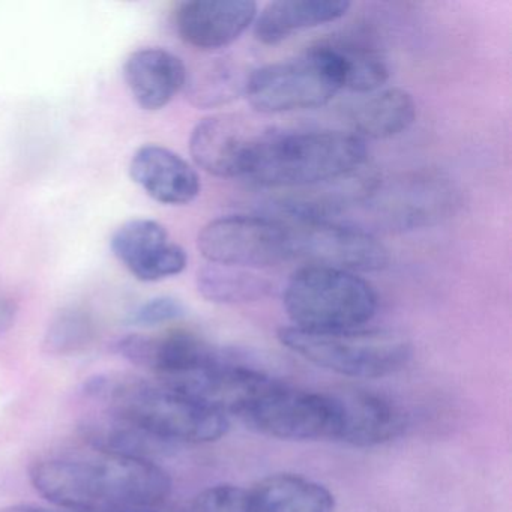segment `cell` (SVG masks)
<instances>
[{"mask_svg":"<svg viewBox=\"0 0 512 512\" xmlns=\"http://www.w3.org/2000/svg\"><path fill=\"white\" fill-rule=\"evenodd\" d=\"M259 136L235 116H211L194 127L190 154L194 163L209 175L239 178L247 173L251 151Z\"/></svg>","mask_w":512,"mask_h":512,"instance_id":"4fadbf2b","label":"cell"},{"mask_svg":"<svg viewBox=\"0 0 512 512\" xmlns=\"http://www.w3.org/2000/svg\"><path fill=\"white\" fill-rule=\"evenodd\" d=\"M256 19L253 0H190L176 10L175 26L188 46L214 52L238 41Z\"/></svg>","mask_w":512,"mask_h":512,"instance_id":"7c38bea8","label":"cell"},{"mask_svg":"<svg viewBox=\"0 0 512 512\" xmlns=\"http://www.w3.org/2000/svg\"><path fill=\"white\" fill-rule=\"evenodd\" d=\"M185 316V307L179 299L158 296L140 305L130 316V323L142 328H154L164 323L175 322Z\"/></svg>","mask_w":512,"mask_h":512,"instance_id":"484cf974","label":"cell"},{"mask_svg":"<svg viewBox=\"0 0 512 512\" xmlns=\"http://www.w3.org/2000/svg\"><path fill=\"white\" fill-rule=\"evenodd\" d=\"M197 290L214 304H248L271 292L272 284L251 269L208 263L197 272Z\"/></svg>","mask_w":512,"mask_h":512,"instance_id":"ffe728a7","label":"cell"},{"mask_svg":"<svg viewBox=\"0 0 512 512\" xmlns=\"http://www.w3.org/2000/svg\"><path fill=\"white\" fill-rule=\"evenodd\" d=\"M110 244L116 259L146 283L175 277L187 268L184 248L170 242L166 227L154 220L127 221L113 233Z\"/></svg>","mask_w":512,"mask_h":512,"instance_id":"8fae6325","label":"cell"},{"mask_svg":"<svg viewBox=\"0 0 512 512\" xmlns=\"http://www.w3.org/2000/svg\"><path fill=\"white\" fill-rule=\"evenodd\" d=\"M46 512H58V511H53V509H46ZM62 512H74V511H62Z\"/></svg>","mask_w":512,"mask_h":512,"instance_id":"f1b7e54d","label":"cell"},{"mask_svg":"<svg viewBox=\"0 0 512 512\" xmlns=\"http://www.w3.org/2000/svg\"><path fill=\"white\" fill-rule=\"evenodd\" d=\"M184 62L164 49H142L125 62L124 77L136 103L148 112L164 109L187 83Z\"/></svg>","mask_w":512,"mask_h":512,"instance_id":"2e32d148","label":"cell"},{"mask_svg":"<svg viewBox=\"0 0 512 512\" xmlns=\"http://www.w3.org/2000/svg\"><path fill=\"white\" fill-rule=\"evenodd\" d=\"M95 338L92 317L82 308H67L50 322L43 349L50 355L68 356L83 352Z\"/></svg>","mask_w":512,"mask_h":512,"instance_id":"603a6c76","label":"cell"},{"mask_svg":"<svg viewBox=\"0 0 512 512\" xmlns=\"http://www.w3.org/2000/svg\"><path fill=\"white\" fill-rule=\"evenodd\" d=\"M376 290L353 272L307 265L293 272L284 308L295 328L341 331L362 328L376 316Z\"/></svg>","mask_w":512,"mask_h":512,"instance_id":"3957f363","label":"cell"},{"mask_svg":"<svg viewBox=\"0 0 512 512\" xmlns=\"http://www.w3.org/2000/svg\"><path fill=\"white\" fill-rule=\"evenodd\" d=\"M133 181L163 205L184 206L200 194V178L181 155L158 145L137 149L131 158Z\"/></svg>","mask_w":512,"mask_h":512,"instance_id":"9a60e30c","label":"cell"},{"mask_svg":"<svg viewBox=\"0 0 512 512\" xmlns=\"http://www.w3.org/2000/svg\"><path fill=\"white\" fill-rule=\"evenodd\" d=\"M343 56L346 64V86L359 94L377 91L389 79L385 62L368 49L359 47L334 46Z\"/></svg>","mask_w":512,"mask_h":512,"instance_id":"cb8c5ba5","label":"cell"},{"mask_svg":"<svg viewBox=\"0 0 512 512\" xmlns=\"http://www.w3.org/2000/svg\"><path fill=\"white\" fill-rule=\"evenodd\" d=\"M85 392L107 404L110 415L164 443H211L229 431L226 413L161 380L97 376L85 383Z\"/></svg>","mask_w":512,"mask_h":512,"instance_id":"6da1fadb","label":"cell"},{"mask_svg":"<svg viewBox=\"0 0 512 512\" xmlns=\"http://www.w3.org/2000/svg\"><path fill=\"white\" fill-rule=\"evenodd\" d=\"M250 74L244 76L238 67L227 61H214L188 74L185 89L188 100L197 107H218L245 95Z\"/></svg>","mask_w":512,"mask_h":512,"instance_id":"44dd1931","label":"cell"},{"mask_svg":"<svg viewBox=\"0 0 512 512\" xmlns=\"http://www.w3.org/2000/svg\"><path fill=\"white\" fill-rule=\"evenodd\" d=\"M197 248L209 263L251 271L293 259L292 235L283 218H217L200 230Z\"/></svg>","mask_w":512,"mask_h":512,"instance_id":"ba28073f","label":"cell"},{"mask_svg":"<svg viewBox=\"0 0 512 512\" xmlns=\"http://www.w3.org/2000/svg\"><path fill=\"white\" fill-rule=\"evenodd\" d=\"M86 512L158 508L172 493L166 470L145 458L100 454L80 460Z\"/></svg>","mask_w":512,"mask_h":512,"instance_id":"52a82bcc","label":"cell"},{"mask_svg":"<svg viewBox=\"0 0 512 512\" xmlns=\"http://www.w3.org/2000/svg\"><path fill=\"white\" fill-rule=\"evenodd\" d=\"M292 235L293 259L347 272L388 268L389 250L367 230L322 220L284 218Z\"/></svg>","mask_w":512,"mask_h":512,"instance_id":"9c48e42d","label":"cell"},{"mask_svg":"<svg viewBox=\"0 0 512 512\" xmlns=\"http://www.w3.org/2000/svg\"><path fill=\"white\" fill-rule=\"evenodd\" d=\"M350 7L346 0H277L257 17L254 35L265 46H275L296 32L337 22Z\"/></svg>","mask_w":512,"mask_h":512,"instance_id":"e0dca14e","label":"cell"},{"mask_svg":"<svg viewBox=\"0 0 512 512\" xmlns=\"http://www.w3.org/2000/svg\"><path fill=\"white\" fill-rule=\"evenodd\" d=\"M332 395L340 418L337 440L347 445L358 448L383 445L406 430V415L400 407L380 395L358 389Z\"/></svg>","mask_w":512,"mask_h":512,"instance_id":"5bb4252c","label":"cell"},{"mask_svg":"<svg viewBox=\"0 0 512 512\" xmlns=\"http://www.w3.org/2000/svg\"><path fill=\"white\" fill-rule=\"evenodd\" d=\"M346 86V64L332 44L266 65L248 76L245 97L265 115L326 106Z\"/></svg>","mask_w":512,"mask_h":512,"instance_id":"5b68a950","label":"cell"},{"mask_svg":"<svg viewBox=\"0 0 512 512\" xmlns=\"http://www.w3.org/2000/svg\"><path fill=\"white\" fill-rule=\"evenodd\" d=\"M278 340L317 367L355 379H379L400 371L412 347L403 335L383 329L305 331L284 326Z\"/></svg>","mask_w":512,"mask_h":512,"instance_id":"277c9868","label":"cell"},{"mask_svg":"<svg viewBox=\"0 0 512 512\" xmlns=\"http://www.w3.org/2000/svg\"><path fill=\"white\" fill-rule=\"evenodd\" d=\"M257 433L283 440H337L334 395L299 391L271 380L238 413Z\"/></svg>","mask_w":512,"mask_h":512,"instance_id":"8992f818","label":"cell"},{"mask_svg":"<svg viewBox=\"0 0 512 512\" xmlns=\"http://www.w3.org/2000/svg\"><path fill=\"white\" fill-rule=\"evenodd\" d=\"M17 316V304L10 298L0 296V334L13 326Z\"/></svg>","mask_w":512,"mask_h":512,"instance_id":"4316f807","label":"cell"},{"mask_svg":"<svg viewBox=\"0 0 512 512\" xmlns=\"http://www.w3.org/2000/svg\"><path fill=\"white\" fill-rule=\"evenodd\" d=\"M367 146L358 134L296 131L260 134L245 178L266 188L316 187L358 172Z\"/></svg>","mask_w":512,"mask_h":512,"instance_id":"7a4b0ae2","label":"cell"},{"mask_svg":"<svg viewBox=\"0 0 512 512\" xmlns=\"http://www.w3.org/2000/svg\"><path fill=\"white\" fill-rule=\"evenodd\" d=\"M127 512H163V511H158L157 508H154V509H139V511H127Z\"/></svg>","mask_w":512,"mask_h":512,"instance_id":"83f0119b","label":"cell"},{"mask_svg":"<svg viewBox=\"0 0 512 512\" xmlns=\"http://www.w3.org/2000/svg\"><path fill=\"white\" fill-rule=\"evenodd\" d=\"M416 104L403 89H386L353 109L352 124L362 136L382 140L398 136L412 127Z\"/></svg>","mask_w":512,"mask_h":512,"instance_id":"d6986e66","label":"cell"},{"mask_svg":"<svg viewBox=\"0 0 512 512\" xmlns=\"http://www.w3.org/2000/svg\"><path fill=\"white\" fill-rule=\"evenodd\" d=\"M250 493L254 512H334L335 500L328 488L299 475L268 476Z\"/></svg>","mask_w":512,"mask_h":512,"instance_id":"ac0fdd59","label":"cell"},{"mask_svg":"<svg viewBox=\"0 0 512 512\" xmlns=\"http://www.w3.org/2000/svg\"><path fill=\"white\" fill-rule=\"evenodd\" d=\"M194 512H254L250 493L236 485L221 484L206 488L194 502Z\"/></svg>","mask_w":512,"mask_h":512,"instance_id":"d4e9b609","label":"cell"},{"mask_svg":"<svg viewBox=\"0 0 512 512\" xmlns=\"http://www.w3.org/2000/svg\"><path fill=\"white\" fill-rule=\"evenodd\" d=\"M83 439L100 454L118 457L145 458L164 442L155 439L140 428L112 416L110 421L92 422L82 427Z\"/></svg>","mask_w":512,"mask_h":512,"instance_id":"7402d4cb","label":"cell"},{"mask_svg":"<svg viewBox=\"0 0 512 512\" xmlns=\"http://www.w3.org/2000/svg\"><path fill=\"white\" fill-rule=\"evenodd\" d=\"M115 352L131 364L158 374L163 382L178 383L203 370L217 350L191 332L172 331L125 335L116 341Z\"/></svg>","mask_w":512,"mask_h":512,"instance_id":"30bf717a","label":"cell"}]
</instances>
